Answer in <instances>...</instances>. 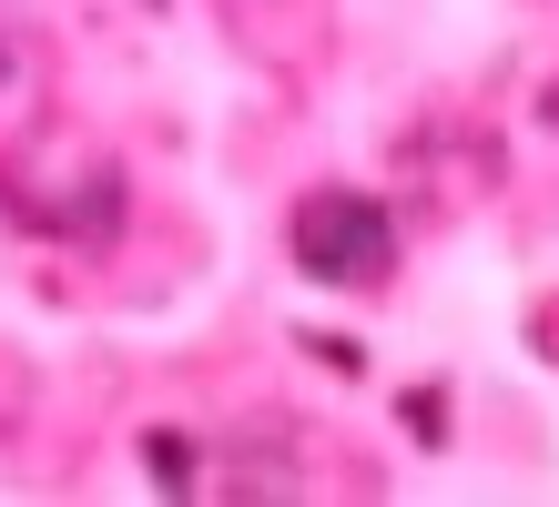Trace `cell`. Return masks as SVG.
I'll list each match as a JSON object with an SVG mask.
<instances>
[{"instance_id":"1","label":"cell","mask_w":559,"mask_h":507,"mask_svg":"<svg viewBox=\"0 0 559 507\" xmlns=\"http://www.w3.org/2000/svg\"><path fill=\"white\" fill-rule=\"evenodd\" d=\"M386 254H397V233L367 193H306L295 203V264H306L316 285H377Z\"/></svg>"},{"instance_id":"2","label":"cell","mask_w":559,"mask_h":507,"mask_svg":"<svg viewBox=\"0 0 559 507\" xmlns=\"http://www.w3.org/2000/svg\"><path fill=\"white\" fill-rule=\"evenodd\" d=\"M31 82H41V51H31V31H21V21H0V112H21Z\"/></svg>"}]
</instances>
